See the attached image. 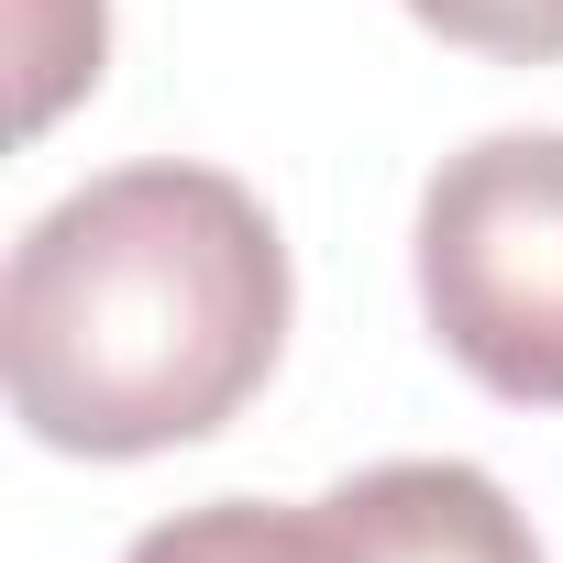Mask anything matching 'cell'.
Masks as SVG:
<instances>
[{"instance_id": "3", "label": "cell", "mask_w": 563, "mask_h": 563, "mask_svg": "<svg viewBox=\"0 0 563 563\" xmlns=\"http://www.w3.org/2000/svg\"><path fill=\"white\" fill-rule=\"evenodd\" d=\"M122 563H541V541L475 464H365L310 508H177Z\"/></svg>"}, {"instance_id": "2", "label": "cell", "mask_w": 563, "mask_h": 563, "mask_svg": "<svg viewBox=\"0 0 563 563\" xmlns=\"http://www.w3.org/2000/svg\"><path fill=\"white\" fill-rule=\"evenodd\" d=\"M420 310L486 398L563 409V133L442 155L420 188Z\"/></svg>"}, {"instance_id": "1", "label": "cell", "mask_w": 563, "mask_h": 563, "mask_svg": "<svg viewBox=\"0 0 563 563\" xmlns=\"http://www.w3.org/2000/svg\"><path fill=\"white\" fill-rule=\"evenodd\" d=\"M288 343V243L221 166H122L56 199L0 276V376L45 453L210 442Z\"/></svg>"}, {"instance_id": "4", "label": "cell", "mask_w": 563, "mask_h": 563, "mask_svg": "<svg viewBox=\"0 0 563 563\" xmlns=\"http://www.w3.org/2000/svg\"><path fill=\"white\" fill-rule=\"evenodd\" d=\"M409 12L442 45L497 56V67H552L563 56V0H409Z\"/></svg>"}]
</instances>
